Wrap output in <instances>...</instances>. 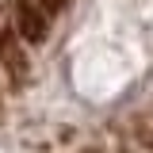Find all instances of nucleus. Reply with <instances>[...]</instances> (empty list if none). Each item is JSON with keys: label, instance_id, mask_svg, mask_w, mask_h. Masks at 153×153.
<instances>
[{"label": "nucleus", "instance_id": "1", "mask_svg": "<svg viewBox=\"0 0 153 153\" xmlns=\"http://www.w3.org/2000/svg\"><path fill=\"white\" fill-rule=\"evenodd\" d=\"M12 19H16V35L27 46H42L50 38V16L38 8V0H12Z\"/></svg>", "mask_w": 153, "mask_h": 153}, {"label": "nucleus", "instance_id": "2", "mask_svg": "<svg viewBox=\"0 0 153 153\" xmlns=\"http://www.w3.org/2000/svg\"><path fill=\"white\" fill-rule=\"evenodd\" d=\"M0 69L8 73L12 84H27L31 80V57H27V42L16 35V27L12 31H4L0 27Z\"/></svg>", "mask_w": 153, "mask_h": 153}, {"label": "nucleus", "instance_id": "3", "mask_svg": "<svg viewBox=\"0 0 153 153\" xmlns=\"http://www.w3.org/2000/svg\"><path fill=\"white\" fill-rule=\"evenodd\" d=\"M38 8H42V12H46V16L54 19L57 12H65V8H69V0H38Z\"/></svg>", "mask_w": 153, "mask_h": 153}]
</instances>
